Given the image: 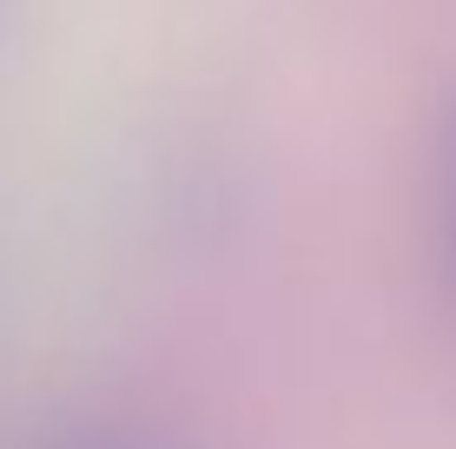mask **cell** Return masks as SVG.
Listing matches in <instances>:
<instances>
[{"label":"cell","instance_id":"2","mask_svg":"<svg viewBox=\"0 0 456 449\" xmlns=\"http://www.w3.org/2000/svg\"><path fill=\"white\" fill-rule=\"evenodd\" d=\"M423 231H430L436 277L456 298V92L430 119V152H423Z\"/></svg>","mask_w":456,"mask_h":449},{"label":"cell","instance_id":"1","mask_svg":"<svg viewBox=\"0 0 456 449\" xmlns=\"http://www.w3.org/2000/svg\"><path fill=\"white\" fill-rule=\"evenodd\" d=\"M13 449H206L185 423H172L159 410L133 404H100V410H60L40 416Z\"/></svg>","mask_w":456,"mask_h":449}]
</instances>
